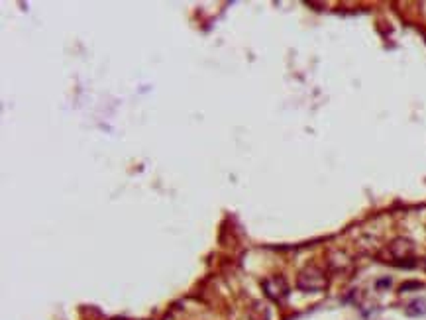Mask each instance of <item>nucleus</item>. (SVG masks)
<instances>
[{
  "label": "nucleus",
  "mask_w": 426,
  "mask_h": 320,
  "mask_svg": "<svg viewBox=\"0 0 426 320\" xmlns=\"http://www.w3.org/2000/svg\"><path fill=\"white\" fill-rule=\"evenodd\" d=\"M330 285V273L320 265H307L297 275V289L303 293H324Z\"/></svg>",
  "instance_id": "f257e3e1"
},
{
  "label": "nucleus",
  "mask_w": 426,
  "mask_h": 320,
  "mask_svg": "<svg viewBox=\"0 0 426 320\" xmlns=\"http://www.w3.org/2000/svg\"><path fill=\"white\" fill-rule=\"evenodd\" d=\"M387 254L391 257V262L395 265H401V267H407V265H415V252H417V246L410 238H405V236H399V238H393L389 244H387Z\"/></svg>",
  "instance_id": "f03ea898"
},
{
  "label": "nucleus",
  "mask_w": 426,
  "mask_h": 320,
  "mask_svg": "<svg viewBox=\"0 0 426 320\" xmlns=\"http://www.w3.org/2000/svg\"><path fill=\"white\" fill-rule=\"evenodd\" d=\"M262 291L263 295L270 299L271 303L283 304L291 295V287H289V281L283 275H270L262 279Z\"/></svg>",
  "instance_id": "7ed1b4c3"
},
{
  "label": "nucleus",
  "mask_w": 426,
  "mask_h": 320,
  "mask_svg": "<svg viewBox=\"0 0 426 320\" xmlns=\"http://www.w3.org/2000/svg\"><path fill=\"white\" fill-rule=\"evenodd\" d=\"M326 265L328 273H336V275H350L356 267L353 257L346 250H330L326 255Z\"/></svg>",
  "instance_id": "20e7f679"
},
{
  "label": "nucleus",
  "mask_w": 426,
  "mask_h": 320,
  "mask_svg": "<svg viewBox=\"0 0 426 320\" xmlns=\"http://www.w3.org/2000/svg\"><path fill=\"white\" fill-rule=\"evenodd\" d=\"M405 312H407L409 316H422L426 312V301L425 299H415V301H410V303L407 304Z\"/></svg>",
  "instance_id": "39448f33"
},
{
  "label": "nucleus",
  "mask_w": 426,
  "mask_h": 320,
  "mask_svg": "<svg viewBox=\"0 0 426 320\" xmlns=\"http://www.w3.org/2000/svg\"><path fill=\"white\" fill-rule=\"evenodd\" d=\"M422 267H425V270H426V257H425V262H422Z\"/></svg>",
  "instance_id": "423d86ee"
}]
</instances>
